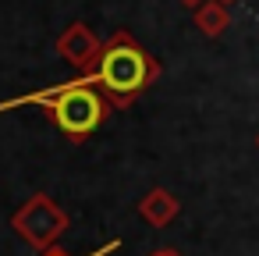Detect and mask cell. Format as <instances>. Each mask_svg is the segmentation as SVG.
<instances>
[{
  "label": "cell",
  "mask_w": 259,
  "mask_h": 256,
  "mask_svg": "<svg viewBox=\"0 0 259 256\" xmlns=\"http://www.w3.org/2000/svg\"><path fill=\"white\" fill-rule=\"evenodd\" d=\"M43 107L50 114V121L57 125V132L68 139V142H85L93 132L103 128V121L110 118V103L107 96L85 79H71V82H57V86H47V89H36V93H22L15 100H0V114L4 111H15V107Z\"/></svg>",
  "instance_id": "obj_1"
},
{
  "label": "cell",
  "mask_w": 259,
  "mask_h": 256,
  "mask_svg": "<svg viewBox=\"0 0 259 256\" xmlns=\"http://www.w3.org/2000/svg\"><path fill=\"white\" fill-rule=\"evenodd\" d=\"M85 79L107 96L110 107L124 111L132 107L156 79H160V61L139 47V40L132 32H114L110 40H103L96 64L85 71Z\"/></svg>",
  "instance_id": "obj_2"
},
{
  "label": "cell",
  "mask_w": 259,
  "mask_h": 256,
  "mask_svg": "<svg viewBox=\"0 0 259 256\" xmlns=\"http://www.w3.org/2000/svg\"><path fill=\"white\" fill-rule=\"evenodd\" d=\"M68 224H71L68 213H64V210L57 206V199L47 196V192L29 196V199L15 210V217H11V228L18 231V238L29 242V245L39 249V252L54 249L57 238L68 231Z\"/></svg>",
  "instance_id": "obj_3"
},
{
  "label": "cell",
  "mask_w": 259,
  "mask_h": 256,
  "mask_svg": "<svg viewBox=\"0 0 259 256\" xmlns=\"http://www.w3.org/2000/svg\"><path fill=\"white\" fill-rule=\"evenodd\" d=\"M100 47H103V40H100L85 22H71V25L57 36V57H64V61H68L71 68H78L82 75L96 64Z\"/></svg>",
  "instance_id": "obj_4"
},
{
  "label": "cell",
  "mask_w": 259,
  "mask_h": 256,
  "mask_svg": "<svg viewBox=\"0 0 259 256\" xmlns=\"http://www.w3.org/2000/svg\"><path fill=\"white\" fill-rule=\"evenodd\" d=\"M178 213H181V199H178L170 189H149V192L139 199V217H142L149 228H167Z\"/></svg>",
  "instance_id": "obj_5"
},
{
  "label": "cell",
  "mask_w": 259,
  "mask_h": 256,
  "mask_svg": "<svg viewBox=\"0 0 259 256\" xmlns=\"http://www.w3.org/2000/svg\"><path fill=\"white\" fill-rule=\"evenodd\" d=\"M227 25H231V15H227L224 4H217V0H202V4L195 8V29H199L202 36L217 40Z\"/></svg>",
  "instance_id": "obj_6"
},
{
  "label": "cell",
  "mask_w": 259,
  "mask_h": 256,
  "mask_svg": "<svg viewBox=\"0 0 259 256\" xmlns=\"http://www.w3.org/2000/svg\"><path fill=\"white\" fill-rule=\"evenodd\" d=\"M114 249H121V242H117V238H110V242H107V245H100V249H93V252H89V256H110V252H114ZM43 256H68V252H64V249H57V245H54V249H47V252H43Z\"/></svg>",
  "instance_id": "obj_7"
},
{
  "label": "cell",
  "mask_w": 259,
  "mask_h": 256,
  "mask_svg": "<svg viewBox=\"0 0 259 256\" xmlns=\"http://www.w3.org/2000/svg\"><path fill=\"white\" fill-rule=\"evenodd\" d=\"M149 256H181V252H178V249H153Z\"/></svg>",
  "instance_id": "obj_8"
},
{
  "label": "cell",
  "mask_w": 259,
  "mask_h": 256,
  "mask_svg": "<svg viewBox=\"0 0 259 256\" xmlns=\"http://www.w3.org/2000/svg\"><path fill=\"white\" fill-rule=\"evenodd\" d=\"M178 4H185V8H192V11H195V8L202 4V0H178Z\"/></svg>",
  "instance_id": "obj_9"
},
{
  "label": "cell",
  "mask_w": 259,
  "mask_h": 256,
  "mask_svg": "<svg viewBox=\"0 0 259 256\" xmlns=\"http://www.w3.org/2000/svg\"><path fill=\"white\" fill-rule=\"evenodd\" d=\"M217 4H224V8H227V4H234V0H217Z\"/></svg>",
  "instance_id": "obj_10"
},
{
  "label": "cell",
  "mask_w": 259,
  "mask_h": 256,
  "mask_svg": "<svg viewBox=\"0 0 259 256\" xmlns=\"http://www.w3.org/2000/svg\"><path fill=\"white\" fill-rule=\"evenodd\" d=\"M255 150H259V135H255Z\"/></svg>",
  "instance_id": "obj_11"
}]
</instances>
